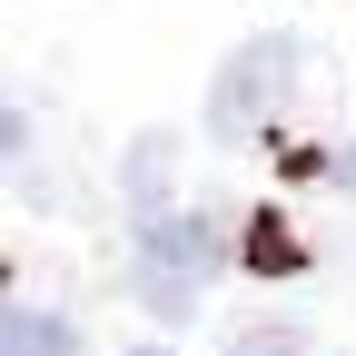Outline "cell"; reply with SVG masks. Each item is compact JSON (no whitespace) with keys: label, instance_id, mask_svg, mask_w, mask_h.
Listing matches in <instances>:
<instances>
[{"label":"cell","instance_id":"6da1fadb","mask_svg":"<svg viewBox=\"0 0 356 356\" xmlns=\"http://www.w3.org/2000/svg\"><path fill=\"white\" fill-rule=\"evenodd\" d=\"M297 79H307V40H297V30H257V40H238V50L218 60V79H208V129H218V139L267 129V119L287 109Z\"/></svg>","mask_w":356,"mask_h":356},{"label":"cell","instance_id":"7a4b0ae2","mask_svg":"<svg viewBox=\"0 0 356 356\" xmlns=\"http://www.w3.org/2000/svg\"><path fill=\"white\" fill-rule=\"evenodd\" d=\"M208 277H218V228H208V218H159V228H139V257H129L139 307L188 317V307L208 297Z\"/></svg>","mask_w":356,"mask_h":356},{"label":"cell","instance_id":"3957f363","mask_svg":"<svg viewBox=\"0 0 356 356\" xmlns=\"http://www.w3.org/2000/svg\"><path fill=\"white\" fill-rule=\"evenodd\" d=\"M168 178H178V139H168V129L129 139V218H139V228L178 218V208H168Z\"/></svg>","mask_w":356,"mask_h":356},{"label":"cell","instance_id":"277c9868","mask_svg":"<svg viewBox=\"0 0 356 356\" xmlns=\"http://www.w3.org/2000/svg\"><path fill=\"white\" fill-rule=\"evenodd\" d=\"M0 356H79V327L50 307H10L0 317Z\"/></svg>","mask_w":356,"mask_h":356},{"label":"cell","instance_id":"5b68a950","mask_svg":"<svg viewBox=\"0 0 356 356\" xmlns=\"http://www.w3.org/2000/svg\"><path fill=\"white\" fill-rule=\"evenodd\" d=\"M248 267H257V277H287V267H297L287 218H248Z\"/></svg>","mask_w":356,"mask_h":356},{"label":"cell","instance_id":"8992f818","mask_svg":"<svg viewBox=\"0 0 356 356\" xmlns=\"http://www.w3.org/2000/svg\"><path fill=\"white\" fill-rule=\"evenodd\" d=\"M218 356H307V337L297 327H248V337H228Z\"/></svg>","mask_w":356,"mask_h":356},{"label":"cell","instance_id":"52a82bcc","mask_svg":"<svg viewBox=\"0 0 356 356\" xmlns=\"http://www.w3.org/2000/svg\"><path fill=\"white\" fill-rule=\"evenodd\" d=\"M129 356H168V346H129Z\"/></svg>","mask_w":356,"mask_h":356}]
</instances>
